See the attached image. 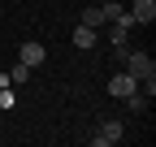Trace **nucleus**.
Masks as SVG:
<instances>
[{
    "label": "nucleus",
    "instance_id": "f257e3e1",
    "mask_svg": "<svg viewBox=\"0 0 156 147\" xmlns=\"http://www.w3.org/2000/svg\"><path fill=\"white\" fill-rule=\"evenodd\" d=\"M122 61H126V74H130L134 82H152L156 78V61L147 56V52H126Z\"/></svg>",
    "mask_w": 156,
    "mask_h": 147
},
{
    "label": "nucleus",
    "instance_id": "f03ea898",
    "mask_svg": "<svg viewBox=\"0 0 156 147\" xmlns=\"http://www.w3.org/2000/svg\"><path fill=\"white\" fill-rule=\"evenodd\" d=\"M130 91H139V82H134L130 74H126V69H117L113 78H108V95H117V100H126Z\"/></svg>",
    "mask_w": 156,
    "mask_h": 147
},
{
    "label": "nucleus",
    "instance_id": "7ed1b4c3",
    "mask_svg": "<svg viewBox=\"0 0 156 147\" xmlns=\"http://www.w3.org/2000/svg\"><path fill=\"white\" fill-rule=\"evenodd\" d=\"M130 22L134 26H152L156 22V0H134L130 5Z\"/></svg>",
    "mask_w": 156,
    "mask_h": 147
},
{
    "label": "nucleus",
    "instance_id": "20e7f679",
    "mask_svg": "<svg viewBox=\"0 0 156 147\" xmlns=\"http://www.w3.org/2000/svg\"><path fill=\"white\" fill-rule=\"evenodd\" d=\"M122 134H126L122 121H104L100 134H91V143H95V147H113V143H122Z\"/></svg>",
    "mask_w": 156,
    "mask_h": 147
},
{
    "label": "nucleus",
    "instance_id": "39448f33",
    "mask_svg": "<svg viewBox=\"0 0 156 147\" xmlns=\"http://www.w3.org/2000/svg\"><path fill=\"white\" fill-rule=\"evenodd\" d=\"M44 56H48V52H44V43H39V39H26L22 43V65H44Z\"/></svg>",
    "mask_w": 156,
    "mask_h": 147
},
{
    "label": "nucleus",
    "instance_id": "423d86ee",
    "mask_svg": "<svg viewBox=\"0 0 156 147\" xmlns=\"http://www.w3.org/2000/svg\"><path fill=\"white\" fill-rule=\"evenodd\" d=\"M95 43H100V30H91V26H78V30H74V48H83V52H91Z\"/></svg>",
    "mask_w": 156,
    "mask_h": 147
},
{
    "label": "nucleus",
    "instance_id": "0eeeda50",
    "mask_svg": "<svg viewBox=\"0 0 156 147\" xmlns=\"http://www.w3.org/2000/svg\"><path fill=\"white\" fill-rule=\"evenodd\" d=\"M108 22V17H104V5H91V9H83V26H91V30H100Z\"/></svg>",
    "mask_w": 156,
    "mask_h": 147
},
{
    "label": "nucleus",
    "instance_id": "6e6552de",
    "mask_svg": "<svg viewBox=\"0 0 156 147\" xmlns=\"http://www.w3.org/2000/svg\"><path fill=\"white\" fill-rule=\"evenodd\" d=\"M147 104H152L147 91H130V95H126V108H130V113H147Z\"/></svg>",
    "mask_w": 156,
    "mask_h": 147
},
{
    "label": "nucleus",
    "instance_id": "1a4fd4ad",
    "mask_svg": "<svg viewBox=\"0 0 156 147\" xmlns=\"http://www.w3.org/2000/svg\"><path fill=\"white\" fill-rule=\"evenodd\" d=\"M30 78V65H22V61H17L13 69H9V82H26Z\"/></svg>",
    "mask_w": 156,
    "mask_h": 147
},
{
    "label": "nucleus",
    "instance_id": "9d476101",
    "mask_svg": "<svg viewBox=\"0 0 156 147\" xmlns=\"http://www.w3.org/2000/svg\"><path fill=\"white\" fill-rule=\"evenodd\" d=\"M13 104H17V100H13V91H9V87H0V108H5V113H9Z\"/></svg>",
    "mask_w": 156,
    "mask_h": 147
},
{
    "label": "nucleus",
    "instance_id": "9b49d317",
    "mask_svg": "<svg viewBox=\"0 0 156 147\" xmlns=\"http://www.w3.org/2000/svg\"><path fill=\"white\" fill-rule=\"evenodd\" d=\"M122 13H126V9L117 5V0H113V5H104V17H108V22H113V17H122Z\"/></svg>",
    "mask_w": 156,
    "mask_h": 147
}]
</instances>
